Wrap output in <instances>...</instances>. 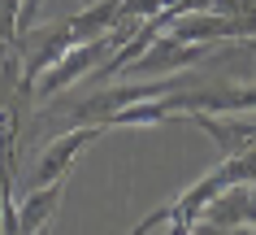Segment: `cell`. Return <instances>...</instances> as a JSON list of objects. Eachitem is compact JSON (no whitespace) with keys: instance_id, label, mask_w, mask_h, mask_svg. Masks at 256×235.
Segmentation results:
<instances>
[{"instance_id":"obj_1","label":"cell","mask_w":256,"mask_h":235,"mask_svg":"<svg viewBox=\"0 0 256 235\" xmlns=\"http://www.w3.org/2000/svg\"><path fill=\"white\" fill-rule=\"evenodd\" d=\"M208 48H213V44H187V40H174L170 31H161V35L126 66V74H135V79H165V74H178V70L196 66V61H208Z\"/></svg>"},{"instance_id":"obj_2","label":"cell","mask_w":256,"mask_h":235,"mask_svg":"<svg viewBox=\"0 0 256 235\" xmlns=\"http://www.w3.org/2000/svg\"><path fill=\"white\" fill-rule=\"evenodd\" d=\"M170 113H256V83H234L217 92H170L165 96Z\"/></svg>"},{"instance_id":"obj_3","label":"cell","mask_w":256,"mask_h":235,"mask_svg":"<svg viewBox=\"0 0 256 235\" xmlns=\"http://www.w3.org/2000/svg\"><path fill=\"white\" fill-rule=\"evenodd\" d=\"M104 135V126H74V131H66L61 139H52L48 148L40 152V161H35V174L30 179L35 183H52V179H70V170H74V161H78L82 152L92 148L96 139Z\"/></svg>"},{"instance_id":"obj_4","label":"cell","mask_w":256,"mask_h":235,"mask_svg":"<svg viewBox=\"0 0 256 235\" xmlns=\"http://www.w3.org/2000/svg\"><path fill=\"white\" fill-rule=\"evenodd\" d=\"M18 40H22V61H26V66H22V87H35V79H40L44 70L52 66L56 57L66 53L70 44H74V35H70V27L66 22H52V27L48 31H22V35H18Z\"/></svg>"},{"instance_id":"obj_5","label":"cell","mask_w":256,"mask_h":235,"mask_svg":"<svg viewBox=\"0 0 256 235\" xmlns=\"http://www.w3.org/2000/svg\"><path fill=\"white\" fill-rule=\"evenodd\" d=\"M191 118L200 122V131L213 144H222L226 157H239V152H248L256 144V122L252 118H226V113H191Z\"/></svg>"},{"instance_id":"obj_6","label":"cell","mask_w":256,"mask_h":235,"mask_svg":"<svg viewBox=\"0 0 256 235\" xmlns=\"http://www.w3.org/2000/svg\"><path fill=\"white\" fill-rule=\"evenodd\" d=\"M61 196H66V179L35 183V192L22 196V209H18V235H35V231H44V226L56 218Z\"/></svg>"},{"instance_id":"obj_7","label":"cell","mask_w":256,"mask_h":235,"mask_svg":"<svg viewBox=\"0 0 256 235\" xmlns=\"http://www.w3.org/2000/svg\"><path fill=\"white\" fill-rule=\"evenodd\" d=\"M118 14H122V0H96L82 14L66 18V27L74 35V44H82V40H96V35H108V31L118 27Z\"/></svg>"},{"instance_id":"obj_8","label":"cell","mask_w":256,"mask_h":235,"mask_svg":"<svg viewBox=\"0 0 256 235\" xmlns=\"http://www.w3.org/2000/svg\"><path fill=\"white\" fill-rule=\"evenodd\" d=\"M161 9H165L161 0H122L118 22H144V18H156Z\"/></svg>"}]
</instances>
